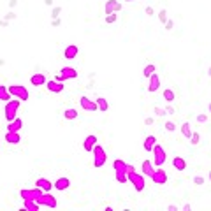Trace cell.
Listing matches in <instances>:
<instances>
[{
  "label": "cell",
  "mask_w": 211,
  "mask_h": 211,
  "mask_svg": "<svg viewBox=\"0 0 211 211\" xmlns=\"http://www.w3.org/2000/svg\"><path fill=\"white\" fill-rule=\"evenodd\" d=\"M144 12H146L148 16H153V14H155V11H153V7H151V5H148V7L144 9Z\"/></svg>",
  "instance_id": "7bdbcfd3"
},
{
  "label": "cell",
  "mask_w": 211,
  "mask_h": 211,
  "mask_svg": "<svg viewBox=\"0 0 211 211\" xmlns=\"http://www.w3.org/2000/svg\"><path fill=\"white\" fill-rule=\"evenodd\" d=\"M23 208H25L27 211H37V209L40 208V204H39L37 201H23Z\"/></svg>",
  "instance_id": "83f0119b"
},
{
  "label": "cell",
  "mask_w": 211,
  "mask_h": 211,
  "mask_svg": "<svg viewBox=\"0 0 211 211\" xmlns=\"http://www.w3.org/2000/svg\"><path fill=\"white\" fill-rule=\"evenodd\" d=\"M113 169H114V178L118 183H127L129 179H127V176H129V173H127V162L121 160V158H116L113 162Z\"/></svg>",
  "instance_id": "6da1fadb"
},
{
  "label": "cell",
  "mask_w": 211,
  "mask_h": 211,
  "mask_svg": "<svg viewBox=\"0 0 211 211\" xmlns=\"http://www.w3.org/2000/svg\"><path fill=\"white\" fill-rule=\"evenodd\" d=\"M77 77V71L74 67H62L58 74H55V81H60V83H65L67 79H76Z\"/></svg>",
  "instance_id": "5b68a950"
},
{
  "label": "cell",
  "mask_w": 211,
  "mask_h": 211,
  "mask_svg": "<svg viewBox=\"0 0 211 211\" xmlns=\"http://www.w3.org/2000/svg\"><path fill=\"white\" fill-rule=\"evenodd\" d=\"M5 142H9V144H18L19 141H21V136H19V132H5Z\"/></svg>",
  "instance_id": "603a6c76"
},
{
  "label": "cell",
  "mask_w": 211,
  "mask_h": 211,
  "mask_svg": "<svg viewBox=\"0 0 211 211\" xmlns=\"http://www.w3.org/2000/svg\"><path fill=\"white\" fill-rule=\"evenodd\" d=\"M19 105H21V100H19V99H16V97L5 102L4 116H5V120H7V121H12V120L16 118V113H18V109H19Z\"/></svg>",
  "instance_id": "7a4b0ae2"
},
{
  "label": "cell",
  "mask_w": 211,
  "mask_h": 211,
  "mask_svg": "<svg viewBox=\"0 0 211 211\" xmlns=\"http://www.w3.org/2000/svg\"><path fill=\"white\" fill-rule=\"evenodd\" d=\"M155 144H157V137H155L153 134L146 136V139H144V142H142V148H144V151L151 153V150H153V146H155Z\"/></svg>",
  "instance_id": "d6986e66"
},
{
  "label": "cell",
  "mask_w": 211,
  "mask_h": 211,
  "mask_svg": "<svg viewBox=\"0 0 211 211\" xmlns=\"http://www.w3.org/2000/svg\"><path fill=\"white\" fill-rule=\"evenodd\" d=\"M77 53H79V48H77L76 44H71V46H67V48H65V51H63V58L72 60V58H76V56H77Z\"/></svg>",
  "instance_id": "44dd1931"
},
{
  "label": "cell",
  "mask_w": 211,
  "mask_h": 211,
  "mask_svg": "<svg viewBox=\"0 0 211 211\" xmlns=\"http://www.w3.org/2000/svg\"><path fill=\"white\" fill-rule=\"evenodd\" d=\"M179 130H181V134H183L186 139H190V136H192V127H190V123H188V121H185V123L179 127Z\"/></svg>",
  "instance_id": "f546056e"
},
{
  "label": "cell",
  "mask_w": 211,
  "mask_h": 211,
  "mask_svg": "<svg viewBox=\"0 0 211 211\" xmlns=\"http://www.w3.org/2000/svg\"><path fill=\"white\" fill-rule=\"evenodd\" d=\"M194 183H195L197 186H201V185H204V178H202V176H195V178H194Z\"/></svg>",
  "instance_id": "ab89813d"
},
{
  "label": "cell",
  "mask_w": 211,
  "mask_h": 211,
  "mask_svg": "<svg viewBox=\"0 0 211 211\" xmlns=\"http://www.w3.org/2000/svg\"><path fill=\"white\" fill-rule=\"evenodd\" d=\"M92 153H93V167H95V169H100V167L105 164V160H108V155H105L104 146H100V144L97 142V144L93 146Z\"/></svg>",
  "instance_id": "277c9868"
},
{
  "label": "cell",
  "mask_w": 211,
  "mask_h": 211,
  "mask_svg": "<svg viewBox=\"0 0 211 211\" xmlns=\"http://www.w3.org/2000/svg\"><path fill=\"white\" fill-rule=\"evenodd\" d=\"M4 19H5V21H12V19H16V14H14V11H9V12L4 16Z\"/></svg>",
  "instance_id": "8d00e7d4"
},
{
  "label": "cell",
  "mask_w": 211,
  "mask_h": 211,
  "mask_svg": "<svg viewBox=\"0 0 211 211\" xmlns=\"http://www.w3.org/2000/svg\"><path fill=\"white\" fill-rule=\"evenodd\" d=\"M155 114H157V116H165L167 113H165L164 108H158V105H157V108H155Z\"/></svg>",
  "instance_id": "74e56055"
},
{
  "label": "cell",
  "mask_w": 211,
  "mask_h": 211,
  "mask_svg": "<svg viewBox=\"0 0 211 211\" xmlns=\"http://www.w3.org/2000/svg\"><path fill=\"white\" fill-rule=\"evenodd\" d=\"M158 19H160V23H165V21L169 19V18H167V9H162V11L158 12Z\"/></svg>",
  "instance_id": "d590c367"
},
{
  "label": "cell",
  "mask_w": 211,
  "mask_h": 211,
  "mask_svg": "<svg viewBox=\"0 0 211 211\" xmlns=\"http://www.w3.org/2000/svg\"><path fill=\"white\" fill-rule=\"evenodd\" d=\"M16 5H18V0H9V7L11 9H14Z\"/></svg>",
  "instance_id": "7dc6e473"
},
{
  "label": "cell",
  "mask_w": 211,
  "mask_h": 211,
  "mask_svg": "<svg viewBox=\"0 0 211 211\" xmlns=\"http://www.w3.org/2000/svg\"><path fill=\"white\" fill-rule=\"evenodd\" d=\"M60 12H62V7H60V5H56V7H53V9H51V18H53V19H56V18H60Z\"/></svg>",
  "instance_id": "e575fe53"
},
{
  "label": "cell",
  "mask_w": 211,
  "mask_h": 211,
  "mask_svg": "<svg viewBox=\"0 0 211 211\" xmlns=\"http://www.w3.org/2000/svg\"><path fill=\"white\" fill-rule=\"evenodd\" d=\"M151 153H153V157H155V162H153V165H155V167H160V165H164V162L167 160V153H165V150H164V148H162L160 144H155V146H153Z\"/></svg>",
  "instance_id": "ba28073f"
},
{
  "label": "cell",
  "mask_w": 211,
  "mask_h": 211,
  "mask_svg": "<svg viewBox=\"0 0 211 211\" xmlns=\"http://www.w3.org/2000/svg\"><path fill=\"white\" fill-rule=\"evenodd\" d=\"M164 109H165V113H167V114H174V113H176V111H174V108H173V105H169V104L165 105Z\"/></svg>",
  "instance_id": "b9f144b4"
},
{
  "label": "cell",
  "mask_w": 211,
  "mask_h": 211,
  "mask_svg": "<svg viewBox=\"0 0 211 211\" xmlns=\"http://www.w3.org/2000/svg\"><path fill=\"white\" fill-rule=\"evenodd\" d=\"M95 102H97V108H99V111L100 113H105L109 109V102H108V99H104V97H97L95 99Z\"/></svg>",
  "instance_id": "d4e9b609"
},
{
  "label": "cell",
  "mask_w": 211,
  "mask_h": 211,
  "mask_svg": "<svg viewBox=\"0 0 211 211\" xmlns=\"http://www.w3.org/2000/svg\"><path fill=\"white\" fill-rule=\"evenodd\" d=\"M127 179H129V181L132 183V186L136 188V192H142V190H144V186H146L144 176H142V174H139V173H136V171L129 173V176H127Z\"/></svg>",
  "instance_id": "8992f818"
},
{
  "label": "cell",
  "mask_w": 211,
  "mask_h": 211,
  "mask_svg": "<svg viewBox=\"0 0 211 211\" xmlns=\"http://www.w3.org/2000/svg\"><path fill=\"white\" fill-rule=\"evenodd\" d=\"M141 169H142V174H144V176H150V178H151V174L155 173V165H153L151 160H144V162L141 164Z\"/></svg>",
  "instance_id": "ffe728a7"
},
{
  "label": "cell",
  "mask_w": 211,
  "mask_h": 211,
  "mask_svg": "<svg viewBox=\"0 0 211 211\" xmlns=\"http://www.w3.org/2000/svg\"><path fill=\"white\" fill-rule=\"evenodd\" d=\"M208 74H209V76H211V67H209V69H208Z\"/></svg>",
  "instance_id": "db71d44e"
},
{
  "label": "cell",
  "mask_w": 211,
  "mask_h": 211,
  "mask_svg": "<svg viewBox=\"0 0 211 211\" xmlns=\"http://www.w3.org/2000/svg\"><path fill=\"white\" fill-rule=\"evenodd\" d=\"M116 19H118V14H116V12H113V14H108V16H105V23H108V25H113Z\"/></svg>",
  "instance_id": "d6a6232c"
},
{
  "label": "cell",
  "mask_w": 211,
  "mask_h": 211,
  "mask_svg": "<svg viewBox=\"0 0 211 211\" xmlns=\"http://www.w3.org/2000/svg\"><path fill=\"white\" fill-rule=\"evenodd\" d=\"M155 71H157L155 63H148V65L144 67V71H142V76H144V77H150V76H151V74H153Z\"/></svg>",
  "instance_id": "4dcf8cb0"
},
{
  "label": "cell",
  "mask_w": 211,
  "mask_h": 211,
  "mask_svg": "<svg viewBox=\"0 0 211 211\" xmlns=\"http://www.w3.org/2000/svg\"><path fill=\"white\" fill-rule=\"evenodd\" d=\"M44 4L46 5H53V0H44Z\"/></svg>",
  "instance_id": "816d5d0a"
},
{
  "label": "cell",
  "mask_w": 211,
  "mask_h": 211,
  "mask_svg": "<svg viewBox=\"0 0 211 211\" xmlns=\"http://www.w3.org/2000/svg\"><path fill=\"white\" fill-rule=\"evenodd\" d=\"M153 123H155V120H153L151 116H148V118L144 120V125H153Z\"/></svg>",
  "instance_id": "f6af8a7d"
},
{
  "label": "cell",
  "mask_w": 211,
  "mask_h": 211,
  "mask_svg": "<svg viewBox=\"0 0 211 211\" xmlns=\"http://www.w3.org/2000/svg\"><path fill=\"white\" fill-rule=\"evenodd\" d=\"M151 181L155 185H165L167 183V173L164 169H155V173L151 174Z\"/></svg>",
  "instance_id": "4fadbf2b"
},
{
  "label": "cell",
  "mask_w": 211,
  "mask_h": 211,
  "mask_svg": "<svg viewBox=\"0 0 211 211\" xmlns=\"http://www.w3.org/2000/svg\"><path fill=\"white\" fill-rule=\"evenodd\" d=\"M2 65H5V60H4V58H0V67H2Z\"/></svg>",
  "instance_id": "f5cc1de1"
},
{
  "label": "cell",
  "mask_w": 211,
  "mask_h": 211,
  "mask_svg": "<svg viewBox=\"0 0 211 211\" xmlns=\"http://www.w3.org/2000/svg\"><path fill=\"white\" fill-rule=\"evenodd\" d=\"M173 167L176 169V171H185L186 169V160L183 157H174L173 158Z\"/></svg>",
  "instance_id": "cb8c5ba5"
},
{
  "label": "cell",
  "mask_w": 211,
  "mask_h": 211,
  "mask_svg": "<svg viewBox=\"0 0 211 211\" xmlns=\"http://www.w3.org/2000/svg\"><path fill=\"white\" fill-rule=\"evenodd\" d=\"M190 142H192L194 146H197V144L201 142V136H199V132H192V136H190Z\"/></svg>",
  "instance_id": "1f68e13d"
},
{
  "label": "cell",
  "mask_w": 211,
  "mask_h": 211,
  "mask_svg": "<svg viewBox=\"0 0 211 211\" xmlns=\"http://www.w3.org/2000/svg\"><path fill=\"white\" fill-rule=\"evenodd\" d=\"M11 99L12 97H11L9 90H7V86H5V84H0V102H7Z\"/></svg>",
  "instance_id": "4316f807"
},
{
  "label": "cell",
  "mask_w": 211,
  "mask_h": 211,
  "mask_svg": "<svg viewBox=\"0 0 211 211\" xmlns=\"http://www.w3.org/2000/svg\"><path fill=\"white\" fill-rule=\"evenodd\" d=\"M79 105H81L84 111H88V113H95V111H99L97 102H95V100H92V99H88V97H84V95L79 99Z\"/></svg>",
  "instance_id": "30bf717a"
},
{
  "label": "cell",
  "mask_w": 211,
  "mask_h": 211,
  "mask_svg": "<svg viewBox=\"0 0 211 211\" xmlns=\"http://www.w3.org/2000/svg\"><path fill=\"white\" fill-rule=\"evenodd\" d=\"M125 2H136V0H125Z\"/></svg>",
  "instance_id": "9f6ffc18"
},
{
  "label": "cell",
  "mask_w": 211,
  "mask_h": 211,
  "mask_svg": "<svg viewBox=\"0 0 211 211\" xmlns=\"http://www.w3.org/2000/svg\"><path fill=\"white\" fill-rule=\"evenodd\" d=\"M97 142H99V139H97V136H95V134L86 136V137H84V141H83V148H84V151H86V153H92L93 146H95Z\"/></svg>",
  "instance_id": "5bb4252c"
},
{
  "label": "cell",
  "mask_w": 211,
  "mask_h": 211,
  "mask_svg": "<svg viewBox=\"0 0 211 211\" xmlns=\"http://www.w3.org/2000/svg\"><path fill=\"white\" fill-rule=\"evenodd\" d=\"M35 186H37V188H40L42 192H51V190L55 188V186H53V183H51L48 178H42V176H40V178H37Z\"/></svg>",
  "instance_id": "9a60e30c"
},
{
  "label": "cell",
  "mask_w": 211,
  "mask_h": 211,
  "mask_svg": "<svg viewBox=\"0 0 211 211\" xmlns=\"http://www.w3.org/2000/svg\"><path fill=\"white\" fill-rule=\"evenodd\" d=\"M197 121L199 123H204V121H208V116L206 114H197Z\"/></svg>",
  "instance_id": "ee69618b"
},
{
  "label": "cell",
  "mask_w": 211,
  "mask_h": 211,
  "mask_svg": "<svg viewBox=\"0 0 211 211\" xmlns=\"http://www.w3.org/2000/svg\"><path fill=\"white\" fill-rule=\"evenodd\" d=\"M158 88H160V76H158L157 72H153V74L150 76V83H148V92H150V93H155Z\"/></svg>",
  "instance_id": "2e32d148"
},
{
  "label": "cell",
  "mask_w": 211,
  "mask_h": 211,
  "mask_svg": "<svg viewBox=\"0 0 211 211\" xmlns=\"http://www.w3.org/2000/svg\"><path fill=\"white\" fill-rule=\"evenodd\" d=\"M7 90H9L11 97H16V99H19L21 102H25V100H28V99H30L28 88H27V86H23V84H9Z\"/></svg>",
  "instance_id": "3957f363"
},
{
  "label": "cell",
  "mask_w": 211,
  "mask_h": 211,
  "mask_svg": "<svg viewBox=\"0 0 211 211\" xmlns=\"http://www.w3.org/2000/svg\"><path fill=\"white\" fill-rule=\"evenodd\" d=\"M9 23H11V21H5V19H0V27H2V28H7V27H9Z\"/></svg>",
  "instance_id": "bcb514c9"
},
{
  "label": "cell",
  "mask_w": 211,
  "mask_h": 211,
  "mask_svg": "<svg viewBox=\"0 0 211 211\" xmlns=\"http://www.w3.org/2000/svg\"><path fill=\"white\" fill-rule=\"evenodd\" d=\"M44 86H46V90H48V92H51V93H62V92H63V88H65V84L60 83V81L51 79V81H46Z\"/></svg>",
  "instance_id": "7c38bea8"
},
{
  "label": "cell",
  "mask_w": 211,
  "mask_h": 211,
  "mask_svg": "<svg viewBox=\"0 0 211 211\" xmlns=\"http://www.w3.org/2000/svg\"><path fill=\"white\" fill-rule=\"evenodd\" d=\"M120 11H121V4L118 2V0H105V5H104L105 16L113 14V12H120Z\"/></svg>",
  "instance_id": "8fae6325"
},
{
  "label": "cell",
  "mask_w": 211,
  "mask_h": 211,
  "mask_svg": "<svg viewBox=\"0 0 211 211\" xmlns=\"http://www.w3.org/2000/svg\"><path fill=\"white\" fill-rule=\"evenodd\" d=\"M21 127H23V120L16 116L12 121H9V125H7V130H9V132H19V129H21Z\"/></svg>",
  "instance_id": "7402d4cb"
},
{
  "label": "cell",
  "mask_w": 211,
  "mask_h": 211,
  "mask_svg": "<svg viewBox=\"0 0 211 211\" xmlns=\"http://www.w3.org/2000/svg\"><path fill=\"white\" fill-rule=\"evenodd\" d=\"M77 116H79V113L74 108H69V109L63 111V118H65V120H76Z\"/></svg>",
  "instance_id": "f1b7e54d"
},
{
  "label": "cell",
  "mask_w": 211,
  "mask_h": 211,
  "mask_svg": "<svg viewBox=\"0 0 211 211\" xmlns=\"http://www.w3.org/2000/svg\"><path fill=\"white\" fill-rule=\"evenodd\" d=\"M37 202L40 204V206H46V208H56L58 206V201H56V197L55 195H51L49 192H44L39 199H37Z\"/></svg>",
  "instance_id": "9c48e42d"
},
{
  "label": "cell",
  "mask_w": 211,
  "mask_h": 211,
  "mask_svg": "<svg viewBox=\"0 0 211 211\" xmlns=\"http://www.w3.org/2000/svg\"><path fill=\"white\" fill-rule=\"evenodd\" d=\"M46 76L42 74V72H35V74H32L30 76V84H34V86H42V84H46Z\"/></svg>",
  "instance_id": "e0dca14e"
},
{
  "label": "cell",
  "mask_w": 211,
  "mask_h": 211,
  "mask_svg": "<svg viewBox=\"0 0 211 211\" xmlns=\"http://www.w3.org/2000/svg\"><path fill=\"white\" fill-rule=\"evenodd\" d=\"M208 109H209V113H211V104H209V105H208Z\"/></svg>",
  "instance_id": "11a10c76"
},
{
  "label": "cell",
  "mask_w": 211,
  "mask_h": 211,
  "mask_svg": "<svg viewBox=\"0 0 211 211\" xmlns=\"http://www.w3.org/2000/svg\"><path fill=\"white\" fill-rule=\"evenodd\" d=\"M162 97H164V100H165L167 104H171V102L176 100V93H174V90H171V88H165L164 93H162Z\"/></svg>",
  "instance_id": "484cf974"
},
{
  "label": "cell",
  "mask_w": 211,
  "mask_h": 211,
  "mask_svg": "<svg viewBox=\"0 0 211 211\" xmlns=\"http://www.w3.org/2000/svg\"><path fill=\"white\" fill-rule=\"evenodd\" d=\"M93 86H95V81H90V83H88V84H86V88H88V90H92V88H93Z\"/></svg>",
  "instance_id": "681fc988"
},
{
  "label": "cell",
  "mask_w": 211,
  "mask_h": 211,
  "mask_svg": "<svg viewBox=\"0 0 211 211\" xmlns=\"http://www.w3.org/2000/svg\"><path fill=\"white\" fill-rule=\"evenodd\" d=\"M164 129H165L167 132H174V130H176V125H174L173 121H165V123H164Z\"/></svg>",
  "instance_id": "836d02e7"
},
{
  "label": "cell",
  "mask_w": 211,
  "mask_h": 211,
  "mask_svg": "<svg viewBox=\"0 0 211 211\" xmlns=\"http://www.w3.org/2000/svg\"><path fill=\"white\" fill-rule=\"evenodd\" d=\"M167 209H169V211H178V206L171 204V206H167Z\"/></svg>",
  "instance_id": "c3c4849f"
},
{
  "label": "cell",
  "mask_w": 211,
  "mask_h": 211,
  "mask_svg": "<svg viewBox=\"0 0 211 211\" xmlns=\"http://www.w3.org/2000/svg\"><path fill=\"white\" fill-rule=\"evenodd\" d=\"M164 25H165V30H173V27H174V21H173V19H167Z\"/></svg>",
  "instance_id": "60d3db41"
},
{
  "label": "cell",
  "mask_w": 211,
  "mask_h": 211,
  "mask_svg": "<svg viewBox=\"0 0 211 211\" xmlns=\"http://www.w3.org/2000/svg\"><path fill=\"white\" fill-rule=\"evenodd\" d=\"M209 181H211V171H209Z\"/></svg>",
  "instance_id": "6f0895ef"
},
{
  "label": "cell",
  "mask_w": 211,
  "mask_h": 211,
  "mask_svg": "<svg viewBox=\"0 0 211 211\" xmlns=\"http://www.w3.org/2000/svg\"><path fill=\"white\" fill-rule=\"evenodd\" d=\"M60 25H62V19H60V18H56V19H51V27H53V28H58Z\"/></svg>",
  "instance_id": "f35d334b"
},
{
  "label": "cell",
  "mask_w": 211,
  "mask_h": 211,
  "mask_svg": "<svg viewBox=\"0 0 211 211\" xmlns=\"http://www.w3.org/2000/svg\"><path fill=\"white\" fill-rule=\"evenodd\" d=\"M42 194H44V192H42V190L40 188H23V190H21V192H19V195H21V199H23V201H37Z\"/></svg>",
  "instance_id": "52a82bcc"
},
{
  "label": "cell",
  "mask_w": 211,
  "mask_h": 211,
  "mask_svg": "<svg viewBox=\"0 0 211 211\" xmlns=\"http://www.w3.org/2000/svg\"><path fill=\"white\" fill-rule=\"evenodd\" d=\"M53 186H55L56 190H60V192H63V190H67V188L71 186V179H69L67 176H62V178H58V179L53 183Z\"/></svg>",
  "instance_id": "ac0fdd59"
},
{
  "label": "cell",
  "mask_w": 211,
  "mask_h": 211,
  "mask_svg": "<svg viewBox=\"0 0 211 211\" xmlns=\"http://www.w3.org/2000/svg\"><path fill=\"white\" fill-rule=\"evenodd\" d=\"M183 209H185V211H190V209H192V206H190V204H185Z\"/></svg>",
  "instance_id": "f907efd6"
}]
</instances>
